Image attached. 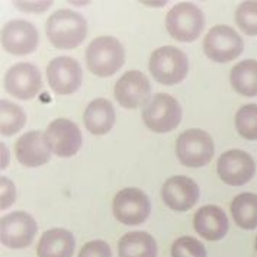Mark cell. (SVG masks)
<instances>
[{"label": "cell", "instance_id": "f546056e", "mask_svg": "<svg viewBox=\"0 0 257 257\" xmlns=\"http://www.w3.org/2000/svg\"><path fill=\"white\" fill-rule=\"evenodd\" d=\"M53 2H15V6L25 12H44Z\"/></svg>", "mask_w": 257, "mask_h": 257}, {"label": "cell", "instance_id": "52a82bcc", "mask_svg": "<svg viewBox=\"0 0 257 257\" xmlns=\"http://www.w3.org/2000/svg\"><path fill=\"white\" fill-rule=\"evenodd\" d=\"M243 48L241 37L227 25L212 27L203 40L205 54L215 63H228L235 60L243 53Z\"/></svg>", "mask_w": 257, "mask_h": 257}, {"label": "cell", "instance_id": "6da1fadb", "mask_svg": "<svg viewBox=\"0 0 257 257\" xmlns=\"http://www.w3.org/2000/svg\"><path fill=\"white\" fill-rule=\"evenodd\" d=\"M45 32L55 48L71 50L79 47L87 35V22L77 12L61 9L47 21Z\"/></svg>", "mask_w": 257, "mask_h": 257}, {"label": "cell", "instance_id": "9a60e30c", "mask_svg": "<svg viewBox=\"0 0 257 257\" xmlns=\"http://www.w3.org/2000/svg\"><path fill=\"white\" fill-rule=\"evenodd\" d=\"M38 31L27 21H11L2 29L3 48L15 55H27L38 45Z\"/></svg>", "mask_w": 257, "mask_h": 257}, {"label": "cell", "instance_id": "d6986e66", "mask_svg": "<svg viewBox=\"0 0 257 257\" xmlns=\"http://www.w3.org/2000/svg\"><path fill=\"white\" fill-rule=\"evenodd\" d=\"M76 241L70 231L53 228L45 231L37 247L38 257H73Z\"/></svg>", "mask_w": 257, "mask_h": 257}, {"label": "cell", "instance_id": "7a4b0ae2", "mask_svg": "<svg viewBox=\"0 0 257 257\" xmlns=\"http://www.w3.org/2000/svg\"><path fill=\"white\" fill-rule=\"evenodd\" d=\"M125 51L119 41L113 37H99L93 40L86 51L89 70L99 76L108 77L115 74L123 64Z\"/></svg>", "mask_w": 257, "mask_h": 257}, {"label": "cell", "instance_id": "83f0119b", "mask_svg": "<svg viewBox=\"0 0 257 257\" xmlns=\"http://www.w3.org/2000/svg\"><path fill=\"white\" fill-rule=\"evenodd\" d=\"M79 257H112V250L103 240H93L81 247Z\"/></svg>", "mask_w": 257, "mask_h": 257}, {"label": "cell", "instance_id": "ba28073f", "mask_svg": "<svg viewBox=\"0 0 257 257\" xmlns=\"http://www.w3.org/2000/svg\"><path fill=\"white\" fill-rule=\"evenodd\" d=\"M112 211L123 225H140L149 218L151 205L149 196L141 189L125 188L115 195Z\"/></svg>", "mask_w": 257, "mask_h": 257}, {"label": "cell", "instance_id": "5b68a950", "mask_svg": "<svg viewBox=\"0 0 257 257\" xmlns=\"http://www.w3.org/2000/svg\"><path fill=\"white\" fill-rule=\"evenodd\" d=\"M205 19L202 11L193 3L182 2L173 6L166 16L169 34L180 42H192L202 32Z\"/></svg>", "mask_w": 257, "mask_h": 257}, {"label": "cell", "instance_id": "e0dca14e", "mask_svg": "<svg viewBox=\"0 0 257 257\" xmlns=\"http://www.w3.org/2000/svg\"><path fill=\"white\" fill-rule=\"evenodd\" d=\"M16 159L27 167H40L50 160L51 150L47 144L45 134L31 131L21 137L15 144Z\"/></svg>", "mask_w": 257, "mask_h": 257}, {"label": "cell", "instance_id": "4316f807", "mask_svg": "<svg viewBox=\"0 0 257 257\" xmlns=\"http://www.w3.org/2000/svg\"><path fill=\"white\" fill-rule=\"evenodd\" d=\"M172 257H206V250L199 240L183 235L172 245Z\"/></svg>", "mask_w": 257, "mask_h": 257}, {"label": "cell", "instance_id": "603a6c76", "mask_svg": "<svg viewBox=\"0 0 257 257\" xmlns=\"http://www.w3.org/2000/svg\"><path fill=\"white\" fill-rule=\"evenodd\" d=\"M231 215L234 222L243 230L257 228V195L256 193H240L231 202Z\"/></svg>", "mask_w": 257, "mask_h": 257}, {"label": "cell", "instance_id": "d4e9b609", "mask_svg": "<svg viewBox=\"0 0 257 257\" xmlns=\"http://www.w3.org/2000/svg\"><path fill=\"white\" fill-rule=\"evenodd\" d=\"M235 128L244 140L256 141L257 140V105L250 103L244 105L235 113Z\"/></svg>", "mask_w": 257, "mask_h": 257}, {"label": "cell", "instance_id": "7c38bea8", "mask_svg": "<svg viewBox=\"0 0 257 257\" xmlns=\"http://www.w3.org/2000/svg\"><path fill=\"white\" fill-rule=\"evenodd\" d=\"M5 87L15 97L29 100L38 95L42 87L40 70L29 63L15 64L5 76Z\"/></svg>", "mask_w": 257, "mask_h": 257}, {"label": "cell", "instance_id": "3957f363", "mask_svg": "<svg viewBox=\"0 0 257 257\" xmlns=\"http://www.w3.org/2000/svg\"><path fill=\"white\" fill-rule=\"evenodd\" d=\"M150 73L162 84L173 86L182 81L189 70V63L183 51L176 47L166 45L154 50L150 57Z\"/></svg>", "mask_w": 257, "mask_h": 257}, {"label": "cell", "instance_id": "ac0fdd59", "mask_svg": "<svg viewBox=\"0 0 257 257\" xmlns=\"http://www.w3.org/2000/svg\"><path fill=\"white\" fill-rule=\"evenodd\" d=\"M193 227L205 240L218 241L228 232V218L219 206L205 205L196 211L193 217Z\"/></svg>", "mask_w": 257, "mask_h": 257}, {"label": "cell", "instance_id": "2e32d148", "mask_svg": "<svg viewBox=\"0 0 257 257\" xmlns=\"http://www.w3.org/2000/svg\"><path fill=\"white\" fill-rule=\"evenodd\" d=\"M164 203L177 212L190 209L199 199L198 185L186 176H173L164 182L162 188Z\"/></svg>", "mask_w": 257, "mask_h": 257}, {"label": "cell", "instance_id": "8992f818", "mask_svg": "<svg viewBox=\"0 0 257 257\" xmlns=\"http://www.w3.org/2000/svg\"><path fill=\"white\" fill-rule=\"evenodd\" d=\"M214 141L206 131L193 128L188 130L176 141L179 162L188 167H202L214 157Z\"/></svg>", "mask_w": 257, "mask_h": 257}, {"label": "cell", "instance_id": "5bb4252c", "mask_svg": "<svg viewBox=\"0 0 257 257\" xmlns=\"http://www.w3.org/2000/svg\"><path fill=\"white\" fill-rule=\"evenodd\" d=\"M150 81L138 70L126 71L115 84V99L126 109L140 108L150 99Z\"/></svg>", "mask_w": 257, "mask_h": 257}, {"label": "cell", "instance_id": "f1b7e54d", "mask_svg": "<svg viewBox=\"0 0 257 257\" xmlns=\"http://www.w3.org/2000/svg\"><path fill=\"white\" fill-rule=\"evenodd\" d=\"M0 188H2V202H0V208L3 211V209H8L15 202L16 189H15L14 183L5 176L0 177Z\"/></svg>", "mask_w": 257, "mask_h": 257}, {"label": "cell", "instance_id": "cb8c5ba5", "mask_svg": "<svg viewBox=\"0 0 257 257\" xmlns=\"http://www.w3.org/2000/svg\"><path fill=\"white\" fill-rule=\"evenodd\" d=\"M0 110H2V122H0L2 136H14L24 128L27 122V115L19 105H15L9 100H2Z\"/></svg>", "mask_w": 257, "mask_h": 257}, {"label": "cell", "instance_id": "4fadbf2b", "mask_svg": "<svg viewBox=\"0 0 257 257\" xmlns=\"http://www.w3.org/2000/svg\"><path fill=\"white\" fill-rule=\"evenodd\" d=\"M47 79L57 95H70L80 87V64L70 57H57L47 67Z\"/></svg>", "mask_w": 257, "mask_h": 257}, {"label": "cell", "instance_id": "8fae6325", "mask_svg": "<svg viewBox=\"0 0 257 257\" xmlns=\"http://www.w3.org/2000/svg\"><path fill=\"white\" fill-rule=\"evenodd\" d=\"M47 144L58 157H71L81 147V133L74 122L60 118L53 121L45 131Z\"/></svg>", "mask_w": 257, "mask_h": 257}, {"label": "cell", "instance_id": "ffe728a7", "mask_svg": "<svg viewBox=\"0 0 257 257\" xmlns=\"http://www.w3.org/2000/svg\"><path fill=\"white\" fill-rule=\"evenodd\" d=\"M83 121L87 131H90L93 136L108 134L115 122V110L112 103L103 97L92 100L84 110Z\"/></svg>", "mask_w": 257, "mask_h": 257}, {"label": "cell", "instance_id": "1f68e13d", "mask_svg": "<svg viewBox=\"0 0 257 257\" xmlns=\"http://www.w3.org/2000/svg\"><path fill=\"white\" fill-rule=\"evenodd\" d=\"M254 247H256V251H257V235H256V241H254Z\"/></svg>", "mask_w": 257, "mask_h": 257}, {"label": "cell", "instance_id": "277c9868", "mask_svg": "<svg viewBox=\"0 0 257 257\" xmlns=\"http://www.w3.org/2000/svg\"><path fill=\"white\" fill-rule=\"evenodd\" d=\"M180 119L182 108L176 99L167 93L151 96L143 108V121L146 126L157 134L175 130Z\"/></svg>", "mask_w": 257, "mask_h": 257}, {"label": "cell", "instance_id": "9c48e42d", "mask_svg": "<svg viewBox=\"0 0 257 257\" xmlns=\"http://www.w3.org/2000/svg\"><path fill=\"white\" fill-rule=\"evenodd\" d=\"M37 222L29 214L16 211L0 219V240L9 248H27L37 234Z\"/></svg>", "mask_w": 257, "mask_h": 257}, {"label": "cell", "instance_id": "4dcf8cb0", "mask_svg": "<svg viewBox=\"0 0 257 257\" xmlns=\"http://www.w3.org/2000/svg\"><path fill=\"white\" fill-rule=\"evenodd\" d=\"M0 150H2V169H6L8 163H9V151H8L6 146L3 143L0 146Z\"/></svg>", "mask_w": 257, "mask_h": 257}, {"label": "cell", "instance_id": "44dd1931", "mask_svg": "<svg viewBox=\"0 0 257 257\" xmlns=\"http://www.w3.org/2000/svg\"><path fill=\"white\" fill-rule=\"evenodd\" d=\"M119 257H157V243L146 231H133L122 235L118 243Z\"/></svg>", "mask_w": 257, "mask_h": 257}, {"label": "cell", "instance_id": "30bf717a", "mask_svg": "<svg viewBox=\"0 0 257 257\" xmlns=\"http://www.w3.org/2000/svg\"><path fill=\"white\" fill-rule=\"evenodd\" d=\"M217 172L224 183L230 186H241L254 176L256 164L251 156L243 150H230L219 157Z\"/></svg>", "mask_w": 257, "mask_h": 257}, {"label": "cell", "instance_id": "484cf974", "mask_svg": "<svg viewBox=\"0 0 257 257\" xmlns=\"http://www.w3.org/2000/svg\"><path fill=\"white\" fill-rule=\"evenodd\" d=\"M235 24L244 34L257 35V2H243L237 8Z\"/></svg>", "mask_w": 257, "mask_h": 257}, {"label": "cell", "instance_id": "7402d4cb", "mask_svg": "<svg viewBox=\"0 0 257 257\" xmlns=\"http://www.w3.org/2000/svg\"><path fill=\"white\" fill-rule=\"evenodd\" d=\"M230 81L232 89L241 96H257V61L244 60L231 68Z\"/></svg>", "mask_w": 257, "mask_h": 257}]
</instances>
